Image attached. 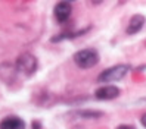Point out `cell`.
Segmentation results:
<instances>
[{"instance_id":"5b68a950","label":"cell","mask_w":146,"mask_h":129,"mask_svg":"<svg viewBox=\"0 0 146 129\" xmlns=\"http://www.w3.org/2000/svg\"><path fill=\"white\" fill-rule=\"evenodd\" d=\"M55 18L59 24H64L70 19L71 16V12H72V6L70 2H59L56 6H55Z\"/></svg>"},{"instance_id":"8992f818","label":"cell","mask_w":146,"mask_h":129,"mask_svg":"<svg viewBox=\"0 0 146 129\" xmlns=\"http://www.w3.org/2000/svg\"><path fill=\"white\" fill-rule=\"evenodd\" d=\"M145 22H146V18L143 15H133L130 18V22H128L127 25V29L125 32L128 34V35H134V34H137L139 31H142V28L145 27Z\"/></svg>"},{"instance_id":"3957f363","label":"cell","mask_w":146,"mask_h":129,"mask_svg":"<svg viewBox=\"0 0 146 129\" xmlns=\"http://www.w3.org/2000/svg\"><path fill=\"white\" fill-rule=\"evenodd\" d=\"M130 72V65H115L108 67L98 76V82H117L121 81L124 76Z\"/></svg>"},{"instance_id":"52a82bcc","label":"cell","mask_w":146,"mask_h":129,"mask_svg":"<svg viewBox=\"0 0 146 129\" xmlns=\"http://www.w3.org/2000/svg\"><path fill=\"white\" fill-rule=\"evenodd\" d=\"M0 129H25V122L21 117L7 116L0 122Z\"/></svg>"},{"instance_id":"6da1fadb","label":"cell","mask_w":146,"mask_h":129,"mask_svg":"<svg viewBox=\"0 0 146 129\" xmlns=\"http://www.w3.org/2000/svg\"><path fill=\"white\" fill-rule=\"evenodd\" d=\"M38 67V60L37 57L28 53V51H25V53L19 54L18 59H16V63H15V71L21 73L22 76H25V78H30V76H33L34 73H36Z\"/></svg>"},{"instance_id":"9c48e42d","label":"cell","mask_w":146,"mask_h":129,"mask_svg":"<svg viewBox=\"0 0 146 129\" xmlns=\"http://www.w3.org/2000/svg\"><path fill=\"white\" fill-rule=\"evenodd\" d=\"M89 29L90 28H84L81 31H75V32H62V34H59V35L53 37L50 41H52V43H58V41H62V40H71V38H75V37H80L81 34L87 32Z\"/></svg>"},{"instance_id":"ba28073f","label":"cell","mask_w":146,"mask_h":129,"mask_svg":"<svg viewBox=\"0 0 146 129\" xmlns=\"http://www.w3.org/2000/svg\"><path fill=\"white\" fill-rule=\"evenodd\" d=\"M74 115L81 119H99L104 116V111H100V110H77V111H74Z\"/></svg>"},{"instance_id":"277c9868","label":"cell","mask_w":146,"mask_h":129,"mask_svg":"<svg viewBox=\"0 0 146 129\" xmlns=\"http://www.w3.org/2000/svg\"><path fill=\"white\" fill-rule=\"evenodd\" d=\"M119 94H121V90H119L118 87H115V85H104V87L98 88L96 91H94V97H96L98 100H114L117 97H119Z\"/></svg>"},{"instance_id":"4fadbf2b","label":"cell","mask_w":146,"mask_h":129,"mask_svg":"<svg viewBox=\"0 0 146 129\" xmlns=\"http://www.w3.org/2000/svg\"><path fill=\"white\" fill-rule=\"evenodd\" d=\"M143 100H145V101H146V98H143Z\"/></svg>"},{"instance_id":"7c38bea8","label":"cell","mask_w":146,"mask_h":129,"mask_svg":"<svg viewBox=\"0 0 146 129\" xmlns=\"http://www.w3.org/2000/svg\"><path fill=\"white\" fill-rule=\"evenodd\" d=\"M33 129H41V125L38 122H33Z\"/></svg>"},{"instance_id":"30bf717a","label":"cell","mask_w":146,"mask_h":129,"mask_svg":"<svg viewBox=\"0 0 146 129\" xmlns=\"http://www.w3.org/2000/svg\"><path fill=\"white\" fill-rule=\"evenodd\" d=\"M117 129H136L133 125H119Z\"/></svg>"},{"instance_id":"8fae6325","label":"cell","mask_w":146,"mask_h":129,"mask_svg":"<svg viewBox=\"0 0 146 129\" xmlns=\"http://www.w3.org/2000/svg\"><path fill=\"white\" fill-rule=\"evenodd\" d=\"M140 123H142L143 128H146V113L142 115V117H140Z\"/></svg>"},{"instance_id":"7a4b0ae2","label":"cell","mask_w":146,"mask_h":129,"mask_svg":"<svg viewBox=\"0 0 146 129\" xmlns=\"http://www.w3.org/2000/svg\"><path fill=\"white\" fill-rule=\"evenodd\" d=\"M75 65L81 69H90L99 63V53L94 48H83L72 56Z\"/></svg>"}]
</instances>
